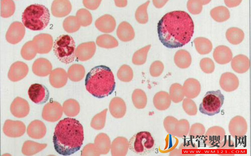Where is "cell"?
<instances>
[{
    "instance_id": "6da1fadb",
    "label": "cell",
    "mask_w": 251,
    "mask_h": 156,
    "mask_svg": "<svg viewBox=\"0 0 251 156\" xmlns=\"http://www.w3.org/2000/svg\"><path fill=\"white\" fill-rule=\"evenodd\" d=\"M157 30L159 39L170 48L182 47L190 40L194 32V24L186 12L175 11L167 13L159 21Z\"/></svg>"
},
{
    "instance_id": "7a4b0ae2",
    "label": "cell",
    "mask_w": 251,
    "mask_h": 156,
    "mask_svg": "<svg viewBox=\"0 0 251 156\" xmlns=\"http://www.w3.org/2000/svg\"><path fill=\"white\" fill-rule=\"evenodd\" d=\"M84 138L83 127L79 121L75 119L66 118L56 125L53 142L58 153L68 156L80 149Z\"/></svg>"
},
{
    "instance_id": "3957f363",
    "label": "cell",
    "mask_w": 251,
    "mask_h": 156,
    "mask_svg": "<svg viewBox=\"0 0 251 156\" xmlns=\"http://www.w3.org/2000/svg\"><path fill=\"white\" fill-rule=\"evenodd\" d=\"M87 90L99 98L107 96L114 91L115 82L114 75L108 67L100 65L92 68L85 79Z\"/></svg>"
},
{
    "instance_id": "277c9868",
    "label": "cell",
    "mask_w": 251,
    "mask_h": 156,
    "mask_svg": "<svg viewBox=\"0 0 251 156\" xmlns=\"http://www.w3.org/2000/svg\"><path fill=\"white\" fill-rule=\"evenodd\" d=\"M50 15L48 8L44 5L34 4L28 6L22 13L24 26L34 31L44 29L49 24Z\"/></svg>"
},
{
    "instance_id": "5b68a950",
    "label": "cell",
    "mask_w": 251,
    "mask_h": 156,
    "mask_svg": "<svg viewBox=\"0 0 251 156\" xmlns=\"http://www.w3.org/2000/svg\"><path fill=\"white\" fill-rule=\"evenodd\" d=\"M53 51L61 62L66 64L72 63L76 56L75 44L73 39L68 35L59 36L54 41Z\"/></svg>"
},
{
    "instance_id": "8992f818",
    "label": "cell",
    "mask_w": 251,
    "mask_h": 156,
    "mask_svg": "<svg viewBox=\"0 0 251 156\" xmlns=\"http://www.w3.org/2000/svg\"><path fill=\"white\" fill-rule=\"evenodd\" d=\"M155 146L154 139L151 133L142 131L134 134L129 142L130 149L137 154L143 155L151 152Z\"/></svg>"
},
{
    "instance_id": "52a82bcc",
    "label": "cell",
    "mask_w": 251,
    "mask_h": 156,
    "mask_svg": "<svg viewBox=\"0 0 251 156\" xmlns=\"http://www.w3.org/2000/svg\"><path fill=\"white\" fill-rule=\"evenodd\" d=\"M224 95L220 90L209 91L205 95L199 110L202 114L212 116L219 113L223 104Z\"/></svg>"
},
{
    "instance_id": "ba28073f",
    "label": "cell",
    "mask_w": 251,
    "mask_h": 156,
    "mask_svg": "<svg viewBox=\"0 0 251 156\" xmlns=\"http://www.w3.org/2000/svg\"><path fill=\"white\" fill-rule=\"evenodd\" d=\"M28 94L31 100L37 104H44L49 98V92L47 88L44 85L39 83L31 85Z\"/></svg>"
},
{
    "instance_id": "9c48e42d",
    "label": "cell",
    "mask_w": 251,
    "mask_h": 156,
    "mask_svg": "<svg viewBox=\"0 0 251 156\" xmlns=\"http://www.w3.org/2000/svg\"><path fill=\"white\" fill-rule=\"evenodd\" d=\"M96 50V46L94 42L83 43L77 46L76 50L75 56L80 61H86L93 56Z\"/></svg>"
},
{
    "instance_id": "30bf717a",
    "label": "cell",
    "mask_w": 251,
    "mask_h": 156,
    "mask_svg": "<svg viewBox=\"0 0 251 156\" xmlns=\"http://www.w3.org/2000/svg\"><path fill=\"white\" fill-rule=\"evenodd\" d=\"M95 25L100 32L108 33L114 31L116 23L113 17L109 14H105L97 19Z\"/></svg>"
},
{
    "instance_id": "8fae6325",
    "label": "cell",
    "mask_w": 251,
    "mask_h": 156,
    "mask_svg": "<svg viewBox=\"0 0 251 156\" xmlns=\"http://www.w3.org/2000/svg\"><path fill=\"white\" fill-rule=\"evenodd\" d=\"M213 57L217 63L225 64L231 61L232 57V53L228 47L221 45L217 46L215 49Z\"/></svg>"
},
{
    "instance_id": "7c38bea8",
    "label": "cell",
    "mask_w": 251,
    "mask_h": 156,
    "mask_svg": "<svg viewBox=\"0 0 251 156\" xmlns=\"http://www.w3.org/2000/svg\"><path fill=\"white\" fill-rule=\"evenodd\" d=\"M219 83L221 86L223 90L230 91L237 88L239 85V80L235 74L227 72L222 74Z\"/></svg>"
},
{
    "instance_id": "4fadbf2b",
    "label": "cell",
    "mask_w": 251,
    "mask_h": 156,
    "mask_svg": "<svg viewBox=\"0 0 251 156\" xmlns=\"http://www.w3.org/2000/svg\"><path fill=\"white\" fill-rule=\"evenodd\" d=\"M232 69L238 73H243L247 71L250 67V61L245 55L239 54L235 56L231 62Z\"/></svg>"
},
{
    "instance_id": "5bb4252c",
    "label": "cell",
    "mask_w": 251,
    "mask_h": 156,
    "mask_svg": "<svg viewBox=\"0 0 251 156\" xmlns=\"http://www.w3.org/2000/svg\"><path fill=\"white\" fill-rule=\"evenodd\" d=\"M116 34L121 41L125 42L132 40L135 35L132 27L126 22H122L119 24L117 30Z\"/></svg>"
},
{
    "instance_id": "9a60e30c",
    "label": "cell",
    "mask_w": 251,
    "mask_h": 156,
    "mask_svg": "<svg viewBox=\"0 0 251 156\" xmlns=\"http://www.w3.org/2000/svg\"><path fill=\"white\" fill-rule=\"evenodd\" d=\"M154 106L158 110H164L168 109L171 103V99L169 94L164 91L157 93L153 99Z\"/></svg>"
},
{
    "instance_id": "2e32d148",
    "label": "cell",
    "mask_w": 251,
    "mask_h": 156,
    "mask_svg": "<svg viewBox=\"0 0 251 156\" xmlns=\"http://www.w3.org/2000/svg\"><path fill=\"white\" fill-rule=\"evenodd\" d=\"M183 88L186 96L189 98H193L196 97L199 93L200 86L197 80L190 78L184 82Z\"/></svg>"
},
{
    "instance_id": "e0dca14e",
    "label": "cell",
    "mask_w": 251,
    "mask_h": 156,
    "mask_svg": "<svg viewBox=\"0 0 251 156\" xmlns=\"http://www.w3.org/2000/svg\"><path fill=\"white\" fill-rule=\"evenodd\" d=\"M191 57L186 50L181 49L178 51L174 56V61L179 67L185 69L188 67L191 62Z\"/></svg>"
},
{
    "instance_id": "ac0fdd59",
    "label": "cell",
    "mask_w": 251,
    "mask_h": 156,
    "mask_svg": "<svg viewBox=\"0 0 251 156\" xmlns=\"http://www.w3.org/2000/svg\"><path fill=\"white\" fill-rule=\"evenodd\" d=\"M195 48L201 55L209 53L212 49L211 42L208 39L203 37H198L194 41Z\"/></svg>"
},
{
    "instance_id": "d6986e66",
    "label": "cell",
    "mask_w": 251,
    "mask_h": 156,
    "mask_svg": "<svg viewBox=\"0 0 251 156\" xmlns=\"http://www.w3.org/2000/svg\"><path fill=\"white\" fill-rule=\"evenodd\" d=\"M226 35L228 41L233 45H237L241 43L244 36L242 30L235 27L228 29L226 32Z\"/></svg>"
},
{
    "instance_id": "ffe728a7",
    "label": "cell",
    "mask_w": 251,
    "mask_h": 156,
    "mask_svg": "<svg viewBox=\"0 0 251 156\" xmlns=\"http://www.w3.org/2000/svg\"><path fill=\"white\" fill-rule=\"evenodd\" d=\"M210 15L212 18L218 22L227 21L230 17L228 9L223 6H219L212 9L210 11Z\"/></svg>"
},
{
    "instance_id": "44dd1931",
    "label": "cell",
    "mask_w": 251,
    "mask_h": 156,
    "mask_svg": "<svg viewBox=\"0 0 251 156\" xmlns=\"http://www.w3.org/2000/svg\"><path fill=\"white\" fill-rule=\"evenodd\" d=\"M96 43L98 46L105 48H112L118 45L117 40L113 36L107 34H103L98 37Z\"/></svg>"
},
{
    "instance_id": "7402d4cb",
    "label": "cell",
    "mask_w": 251,
    "mask_h": 156,
    "mask_svg": "<svg viewBox=\"0 0 251 156\" xmlns=\"http://www.w3.org/2000/svg\"><path fill=\"white\" fill-rule=\"evenodd\" d=\"M68 74L70 79L72 81H79L84 78L85 69L84 66L80 64H74L69 68Z\"/></svg>"
},
{
    "instance_id": "603a6c76",
    "label": "cell",
    "mask_w": 251,
    "mask_h": 156,
    "mask_svg": "<svg viewBox=\"0 0 251 156\" xmlns=\"http://www.w3.org/2000/svg\"><path fill=\"white\" fill-rule=\"evenodd\" d=\"M133 103L135 107L138 109L145 107L147 104V98L145 92L139 89L135 90L132 96Z\"/></svg>"
},
{
    "instance_id": "cb8c5ba5",
    "label": "cell",
    "mask_w": 251,
    "mask_h": 156,
    "mask_svg": "<svg viewBox=\"0 0 251 156\" xmlns=\"http://www.w3.org/2000/svg\"><path fill=\"white\" fill-rule=\"evenodd\" d=\"M56 13L54 16L62 17L66 16L71 12L72 5L67 0H56Z\"/></svg>"
},
{
    "instance_id": "d4e9b609",
    "label": "cell",
    "mask_w": 251,
    "mask_h": 156,
    "mask_svg": "<svg viewBox=\"0 0 251 156\" xmlns=\"http://www.w3.org/2000/svg\"><path fill=\"white\" fill-rule=\"evenodd\" d=\"M183 90L181 85L177 83L173 84L169 89V95L171 100L175 103L181 101L184 97Z\"/></svg>"
},
{
    "instance_id": "484cf974",
    "label": "cell",
    "mask_w": 251,
    "mask_h": 156,
    "mask_svg": "<svg viewBox=\"0 0 251 156\" xmlns=\"http://www.w3.org/2000/svg\"><path fill=\"white\" fill-rule=\"evenodd\" d=\"M151 46L149 45L136 51L132 57L133 63L138 65L144 64L146 61L147 53Z\"/></svg>"
},
{
    "instance_id": "4316f807",
    "label": "cell",
    "mask_w": 251,
    "mask_h": 156,
    "mask_svg": "<svg viewBox=\"0 0 251 156\" xmlns=\"http://www.w3.org/2000/svg\"><path fill=\"white\" fill-rule=\"evenodd\" d=\"M80 26L76 16H69L64 20L63 22L64 29L68 33L77 31L80 28Z\"/></svg>"
},
{
    "instance_id": "83f0119b",
    "label": "cell",
    "mask_w": 251,
    "mask_h": 156,
    "mask_svg": "<svg viewBox=\"0 0 251 156\" xmlns=\"http://www.w3.org/2000/svg\"><path fill=\"white\" fill-rule=\"evenodd\" d=\"M76 17L80 25L82 26H87L90 25L92 21L91 14L85 9L82 8L78 10Z\"/></svg>"
},
{
    "instance_id": "f1b7e54d",
    "label": "cell",
    "mask_w": 251,
    "mask_h": 156,
    "mask_svg": "<svg viewBox=\"0 0 251 156\" xmlns=\"http://www.w3.org/2000/svg\"><path fill=\"white\" fill-rule=\"evenodd\" d=\"M211 0H189L187 3V8L189 12L193 14L200 13L203 5L208 4Z\"/></svg>"
},
{
    "instance_id": "f546056e",
    "label": "cell",
    "mask_w": 251,
    "mask_h": 156,
    "mask_svg": "<svg viewBox=\"0 0 251 156\" xmlns=\"http://www.w3.org/2000/svg\"><path fill=\"white\" fill-rule=\"evenodd\" d=\"M149 3V1L146 2L139 6L136 11L135 18L140 23L145 24L148 22V17L147 9Z\"/></svg>"
},
{
    "instance_id": "4dcf8cb0",
    "label": "cell",
    "mask_w": 251,
    "mask_h": 156,
    "mask_svg": "<svg viewBox=\"0 0 251 156\" xmlns=\"http://www.w3.org/2000/svg\"><path fill=\"white\" fill-rule=\"evenodd\" d=\"M118 78L123 82H129L133 78V72L131 68L126 65L122 66L117 73Z\"/></svg>"
},
{
    "instance_id": "1f68e13d",
    "label": "cell",
    "mask_w": 251,
    "mask_h": 156,
    "mask_svg": "<svg viewBox=\"0 0 251 156\" xmlns=\"http://www.w3.org/2000/svg\"><path fill=\"white\" fill-rule=\"evenodd\" d=\"M200 65L201 70L207 74L212 73L215 69V64L213 61L209 58H204L200 61Z\"/></svg>"
},
{
    "instance_id": "d6a6232c",
    "label": "cell",
    "mask_w": 251,
    "mask_h": 156,
    "mask_svg": "<svg viewBox=\"0 0 251 156\" xmlns=\"http://www.w3.org/2000/svg\"><path fill=\"white\" fill-rule=\"evenodd\" d=\"M163 69L164 66L163 63L159 61H156L153 62L150 66V74L153 77L158 76L161 74Z\"/></svg>"
},
{
    "instance_id": "836d02e7",
    "label": "cell",
    "mask_w": 251,
    "mask_h": 156,
    "mask_svg": "<svg viewBox=\"0 0 251 156\" xmlns=\"http://www.w3.org/2000/svg\"><path fill=\"white\" fill-rule=\"evenodd\" d=\"M170 120H169L168 116L164 119L163 121L164 126L167 132L173 135H174L175 133L174 131H175L176 124V123H174V121L177 119L171 116H170Z\"/></svg>"
},
{
    "instance_id": "e575fe53",
    "label": "cell",
    "mask_w": 251,
    "mask_h": 156,
    "mask_svg": "<svg viewBox=\"0 0 251 156\" xmlns=\"http://www.w3.org/2000/svg\"><path fill=\"white\" fill-rule=\"evenodd\" d=\"M183 106L184 109L187 113L195 112L196 109V105L194 102L187 99L184 100Z\"/></svg>"
},
{
    "instance_id": "d590c367",
    "label": "cell",
    "mask_w": 251,
    "mask_h": 156,
    "mask_svg": "<svg viewBox=\"0 0 251 156\" xmlns=\"http://www.w3.org/2000/svg\"><path fill=\"white\" fill-rule=\"evenodd\" d=\"M101 2V0H83V3L87 8L93 10L98 8Z\"/></svg>"
},
{
    "instance_id": "8d00e7d4",
    "label": "cell",
    "mask_w": 251,
    "mask_h": 156,
    "mask_svg": "<svg viewBox=\"0 0 251 156\" xmlns=\"http://www.w3.org/2000/svg\"><path fill=\"white\" fill-rule=\"evenodd\" d=\"M242 0H225L226 5L228 7H232L238 6L241 2Z\"/></svg>"
},
{
    "instance_id": "74e56055",
    "label": "cell",
    "mask_w": 251,
    "mask_h": 156,
    "mask_svg": "<svg viewBox=\"0 0 251 156\" xmlns=\"http://www.w3.org/2000/svg\"><path fill=\"white\" fill-rule=\"evenodd\" d=\"M168 2L167 0L159 1L153 0V2L154 6L157 8H160L162 7Z\"/></svg>"
},
{
    "instance_id": "f35d334b",
    "label": "cell",
    "mask_w": 251,
    "mask_h": 156,
    "mask_svg": "<svg viewBox=\"0 0 251 156\" xmlns=\"http://www.w3.org/2000/svg\"><path fill=\"white\" fill-rule=\"evenodd\" d=\"M115 5L116 6L118 7H124L127 4V1H118L115 0Z\"/></svg>"
}]
</instances>
